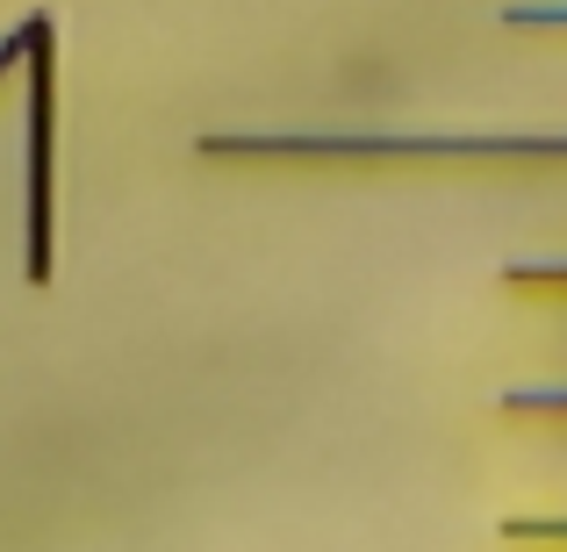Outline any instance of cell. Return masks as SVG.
I'll return each instance as SVG.
<instances>
[{
	"label": "cell",
	"mask_w": 567,
	"mask_h": 552,
	"mask_svg": "<svg viewBox=\"0 0 567 552\" xmlns=\"http://www.w3.org/2000/svg\"><path fill=\"white\" fill-rule=\"evenodd\" d=\"M503 29H567V8H496Z\"/></svg>",
	"instance_id": "obj_7"
},
{
	"label": "cell",
	"mask_w": 567,
	"mask_h": 552,
	"mask_svg": "<svg viewBox=\"0 0 567 552\" xmlns=\"http://www.w3.org/2000/svg\"><path fill=\"white\" fill-rule=\"evenodd\" d=\"M496 280L503 288H532V294H567V259H511Z\"/></svg>",
	"instance_id": "obj_3"
},
{
	"label": "cell",
	"mask_w": 567,
	"mask_h": 552,
	"mask_svg": "<svg viewBox=\"0 0 567 552\" xmlns=\"http://www.w3.org/2000/svg\"><path fill=\"white\" fill-rule=\"evenodd\" d=\"M194 152L216 166H560L567 129H208Z\"/></svg>",
	"instance_id": "obj_1"
},
{
	"label": "cell",
	"mask_w": 567,
	"mask_h": 552,
	"mask_svg": "<svg viewBox=\"0 0 567 552\" xmlns=\"http://www.w3.org/2000/svg\"><path fill=\"white\" fill-rule=\"evenodd\" d=\"M503 545H567V517H503Z\"/></svg>",
	"instance_id": "obj_4"
},
{
	"label": "cell",
	"mask_w": 567,
	"mask_h": 552,
	"mask_svg": "<svg viewBox=\"0 0 567 552\" xmlns=\"http://www.w3.org/2000/svg\"><path fill=\"white\" fill-rule=\"evenodd\" d=\"M29 216H22V273L29 288H51L58 273V22L29 14Z\"/></svg>",
	"instance_id": "obj_2"
},
{
	"label": "cell",
	"mask_w": 567,
	"mask_h": 552,
	"mask_svg": "<svg viewBox=\"0 0 567 552\" xmlns=\"http://www.w3.org/2000/svg\"><path fill=\"white\" fill-rule=\"evenodd\" d=\"M29 43H37V22H29V14H22V22H14L8 37H0V80H8L14 65H29Z\"/></svg>",
	"instance_id": "obj_6"
},
{
	"label": "cell",
	"mask_w": 567,
	"mask_h": 552,
	"mask_svg": "<svg viewBox=\"0 0 567 552\" xmlns=\"http://www.w3.org/2000/svg\"><path fill=\"white\" fill-rule=\"evenodd\" d=\"M503 416H567V387H503Z\"/></svg>",
	"instance_id": "obj_5"
}]
</instances>
